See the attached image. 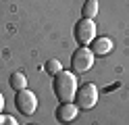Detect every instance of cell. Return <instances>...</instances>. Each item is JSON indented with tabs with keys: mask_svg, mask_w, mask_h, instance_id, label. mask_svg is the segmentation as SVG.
<instances>
[{
	"mask_svg": "<svg viewBox=\"0 0 129 125\" xmlns=\"http://www.w3.org/2000/svg\"><path fill=\"white\" fill-rule=\"evenodd\" d=\"M52 90H54V96L60 100V102H71L75 100L77 94V79L73 73L69 71H60L54 75V81H52Z\"/></svg>",
	"mask_w": 129,
	"mask_h": 125,
	"instance_id": "cell-1",
	"label": "cell"
},
{
	"mask_svg": "<svg viewBox=\"0 0 129 125\" xmlns=\"http://www.w3.org/2000/svg\"><path fill=\"white\" fill-rule=\"evenodd\" d=\"M75 106L81 108V111H90V108L96 106V102H98V88L94 86V83H83L81 88L77 90L75 94Z\"/></svg>",
	"mask_w": 129,
	"mask_h": 125,
	"instance_id": "cell-2",
	"label": "cell"
},
{
	"mask_svg": "<svg viewBox=\"0 0 129 125\" xmlns=\"http://www.w3.org/2000/svg\"><path fill=\"white\" fill-rule=\"evenodd\" d=\"M94 65V52L85 46H79L75 52H73V58H71V67H73L75 73H85L90 71Z\"/></svg>",
	"mask_w": 129,
	"mask_h": 125,
	"instance_id": "cell-3",
	"label": "cell"
},
{
	"mask_svg": "<svg viewBox=\"0 0 129 125\" xmlns=\"http://www.w3.org/2000/svg\"><path fill=\"white\" fill-rule=\"evenodd\" d=\"M15 106H17V111L21 115H34L36 113V108H38V98L34 92H29V90H19L17 92V96H15Z\"/></svg>",
	"mask_w": 129,
	"mask_h": 125,
	"instance_id": "cell-4",
	"label": "cell"
},
{
	"mask_svg": "<svg viewBox=\"0 0 129 125\" xmlns=\"http://www.w3.org/2000/svg\"><path fill=\"white\" fill-rule=\"evenodd\" d=\"M75 40L79 46H90L96 40V25L92 19H81L75 25Z\"/></svg>",
	"mask_w": 129,
	"mask_h": 125,
	"instance_id": "cell-5",
	"label": "cell"
},
{
	"mask_svg": "<svg viewBox=\"0 0 129 125\" xmlns=\"http://www.w3.org/2000/svg\"><path fill=\"white\" fill-rule=\"evenodd\" d=\"M77 111H79V108H77L75 104L60 102V106L56 108V119H58L60 123H71V121L77 119Z\"/></svg>",
	"mask_w": 129,
	"mask_h": 125,
	"instance_id": "cell-6",
	"label": "cell"
},
{
	"mask_svg": "<svg viewBox=\"0 0 129 125\" xmlns=\"http://www.w3.org/2000/svg\"><path fill=\"white\" fill-rule=\"evenodd\" d=\"M110 48H112V42H110L108 38H98V40H94V42H92V52H94V54H98V56L108 54V52H110Z\"/></svg>",
	"mask_w": 129,
	"mask_h": 125,
	"instance_id": "cell-7",
	"label": "cell"
},
{
	"mask_svg": "<svg viewBox=\"0 0 129 125\" xmlns=\"http://www.w3.org/2000/svg\"><path fill=\"white\" fill-rule=\"evenodd\" d=\"M98 15V0H85L83 4V19H94Z\"/></svg>",
	"mask_w": 129,
	"mask_h": 125,
	"instance_id": "cell-8",
	"label": "cell"
},
{
	"mask_svg": "<svg viewBox=\"0 0 129 125\" xmlns=\"http://www.w3.org/2000/svg\"><path fill=\"white\" fill-rule=\"evenodd\" d=\"M25 86H27V79H25V75H23V73H13L11 75V88L13 90H25Z\"/></svg>",
	"mask_w": 129,
	"mask_h": 125,
	"instance_id": "cell-9",
	"label": "cell"
},
{
	"mask_svg": "<svg viewBox=\"0 0 129 125\" xmlns=\"http://www.w3.org/2000/svg\"><path fill=\"white\" fill-rule=\"evenodd\" d=\"M46 71L50 73V75H56V73H60V71H62V65L56 61V58H52V61H48V63H46Z\"/></svg>",
	"mask_w": 129,
	"mask_h": 125,
	"instance_id": "cell-10",
	"label": "cell"
},
{
	"mask_svg": "<svg viewBox=\"0 0 129 125\" xmlns=\"http://www.w3.org/2000/svg\"><path fill=\"white\" fill-rule=\"evenodd\" d=\"M0 125H19L13 117H6V115H0Z\"/></svg>",
	"mask_w": 129,
	"mask_h": 125,
	"instance_id": "cell-11",
	"label": "cell"
},
{
	"mask_svg": "<svg viewBox=\"0 0 129 125\" xmlns=\"http://www.w3.org/2000/svg\"><path fill=\"white\" fill-rule=\"evenodd\" d=\"M2 108H4V96L0 94V113H2Z\"/></svg>",
	"mask_w": 129,
	"mask_h": 125,
	"instance_id": "cell-12",
	"label": "cell"
}]
</instances>
